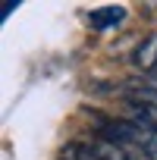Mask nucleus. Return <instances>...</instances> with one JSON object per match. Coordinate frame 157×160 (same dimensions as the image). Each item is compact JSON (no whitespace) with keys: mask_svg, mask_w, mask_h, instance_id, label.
<instances>
[{"mask_svg":"<svg viewBox=\"0 0 157 160\" xmlns=\"http://www.w3.org/2000/svg\"><path fill=\"white\" fill-rule=\"evenodd\" d=\"M132 66L141 72H157V32L148 35L135 50H132Z\"/></svg>","mask_w":157,"mask_h":160,"instance_id":"f257e3e1","label":"nucleus"},{"mask_svg":"<svg viewBox=\"0 0 157 160\" xmlns=\"http://www.w3.org/2000/svg\"><path fill=\"white\" fill-rule=\"evenodd\" d=\"M123 19H126V10L123 7H104V10H94L88 16V25L101 32V28H116Z\"/></svg>","mask_w":157,"mask_h":160,"instance_id":"f03ea898","label":"nucleus"},{"mask_svg":"<svg viewBox=\"0 0 157 160\" xmlns=\"http://www.w3.org/2000/svg\"><path fill=\"white\" fill-rule=\"evenodd\" d=\"M141 154H144V160H157V135H148V138H144Z\"/></svg>","mask_w":157,"mask_h":160,"instance_id":"7ed1b4c3","label":"nucleus"}]
</instances>
